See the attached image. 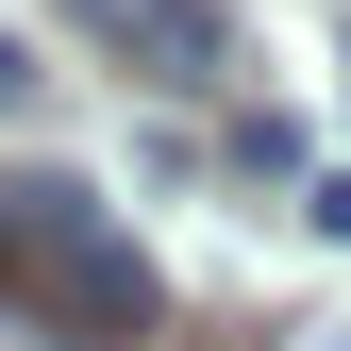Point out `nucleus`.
<instances>
[{
  "label": "nucleus",
  "instance_id": "1",
  "mask_svg": "<svg viewBox=\"0 0 351 351\" xmlns=\"http://www.w3.org/2000/svg\"><path fill=\"white\" fill-rule=\"evenodd\" d=\"M151 318H167V285L117 234V201L67 167H17L0 184V335L17 351H151Z\"/></svg>",
  "mask_w": 351,
  "mask_h": 351
},
{
  "label": "nucleus",
  "instance_id": "2",
  "mask_svg": "<svg viewBox=\"0 0 351 351\" xmlns=\"http://www.w3.org/2000/svg\"><path fill=\"white\" fill-rule=\"evenodd\" d=\"M67 34L134 84H217L234 67V0H67Z\"/></svg>",
  "mask_w": 351,
  "mask_h": 351
},
{
  "label": "nucleus",
  "instance_id": "3",
  "mask_svg": "<svg viewBox=\"0 0 351 351\" xmlns=\"http://www.w3.org/2000/svg\"><path fill=\"white\" fill-rule=\"evenodd\" d=\"M301 234H335V251H351V167H301Z\"/></svg>",
  "mask_w": 351,
  "mask_h": 351
},
{
  "label": "nucleus",
  "instance_id": "4",
  "mask_svg": "<svg viewBox=\"0 0 351 351\" xmlns=\"http://www.w3.org/2000/svg\"><path fill=\"white\" fill-rule=\"evenodd\" d=\"M51 101V67H34V34H0V117H34Z\"/></svg>",
  "mask_w": 351,
  "mask_h": 351
}]
</instances>
